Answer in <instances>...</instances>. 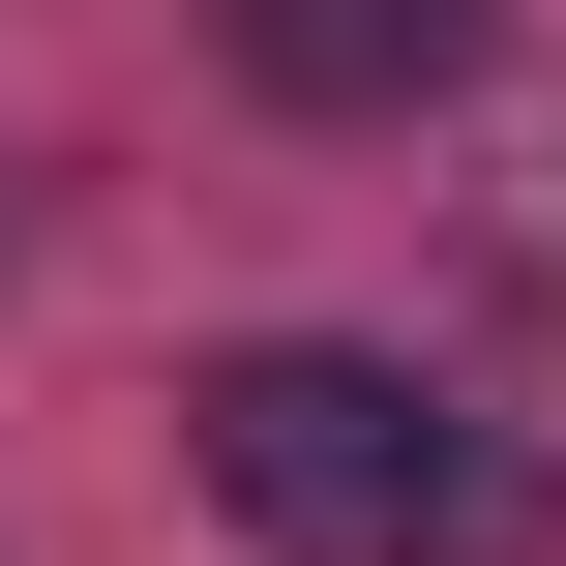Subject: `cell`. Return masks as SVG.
<instances>
[{
	"mask_svg": "<svg viewBox=\"0 0 566 566\" xmlns=\"http://www.w3.org/2000/svg\"><path fill=\"white\" fill-rule=\"evenodd\" d=\"M478 30H507V0H239V60H269L298 119H418Z\"/></svg>",
	"mask_w": 566,
	"mask_h": 566,
	"instance_id": "7a4b0ae2",
	"label": "cell"
},
{
	"mask_svg": "<svg viewBox=\"0 0 566 566\" xmlns=\"http://www.w3.org/2000/svg\"><path fill=\"white\" fill-rule=\"evenodd\" d=\"M209 507L239 537H298V566H418V537H478V418L418 388V358H358V328H269V358H209Z\"/></svg>",
	"mask_w": 566,
	"mask_h": 566,
	"instance_id": "6da1fadb",
	"label": "cell"
}]
</instances>
